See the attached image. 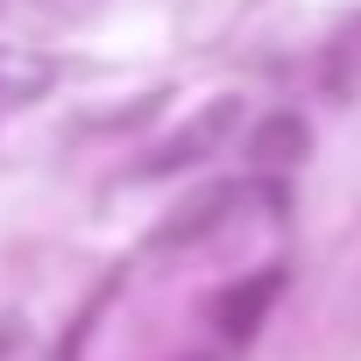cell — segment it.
I'll return each mask as SVG.
<instances>
[{"instance_id": "cell-1", "label": "cell", "mask_w": 361, "mask_h": 361, "mask_svg": "<svg viewBox=\"0 0 361 361\" xmlns=\"http://www.w3.org/2000/svg\"><path fill=\"white\" fill-rule=\"evenodd\" d=\"M248 135V99L241 92H213L206 106H192L185 121H177L142 163H135V177H177V170H192V163H213L220 149H234Z\"/></svg>"}, {"instance_id": "cell-2", "label": "cell", "mask_w": 361, "mask_h": 361, "mask_svg": "<svg viewBox=\"0 0 361 361\" xmlns=\"http://www.w3.org/2000/svg\"><path fill=\"white\" fill-rule=\"evenodd\" d=\"M241 199H248L241 185H220V192L192 199L177 220H163V227H156V248H192V241H206L213 227H227V220H234V206H241Z\"/></svg>"}, {"instance_id": "cell-3", "label": "cell", "mask_w": 361, "mask_h": 361, "mask_svg": "<svg viewBox=\"0 0 361 361\" xmlns=\"http://www.w3.org/2000/svg\"><path fill=\"white\" fill-rule=\"evenodd\" d=\"M57 85V64L43 50H22V43H0V114L8 106H29Z\"/></svg>"}, {"instance_id": "cell-4", "label": "cell", "mask_w": 361, "mask_h": 361, "mask_svg": "<svg viewBox=\"0 0 361 361\" xmlns=\"http://www.w3.org/2000/svg\"><path fill=\"white\" fill-rule=\"evenodd\" d=\"M312 149V128L298 114H269V121H248V163L262 170H283V163H305Z\"/></svg>"}, {"instance_id": "cell-5", "label": "cell", "mask_w": 361, "mask_h": 361, "mask_svg": "<svg viewBox=\"0 0 361 361\" xmlns=\"http://www.w3.org/2000/svg\"><path fill=\"white\" fill-rule=\"evenodd\" d=\"M276 290H283L276 269H255L248 283H234V290L220 298V333H227V340H248V333L262 326V312L276 305Z\"/></svg>"}, {"instance_id": "cell-6", "label": "cell", "mask_w": 361, "mask_h": 361, "mask_svg": "<svg viewBox=\"0 0 361 361\" xmlns=\"http://www.w3.org/2000/svg\"><path fill=\"white\" fill-rule=\"evenodd\" d=\"M29 8H36V15H50V22H85L99 0H29Z\"/></svg>"}]
</instances>
